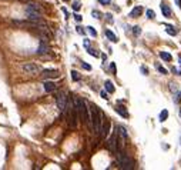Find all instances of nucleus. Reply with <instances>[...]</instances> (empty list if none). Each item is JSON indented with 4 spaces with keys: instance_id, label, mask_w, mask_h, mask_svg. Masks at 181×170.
<instances>
[{
    "instance_id": "a878e982",
    "label": "nucleus",
    "mask_w": 181,
    "mask_h": 170,
    "mask_svg": "<svg viewBox=\"0 0 181 170\" xmlns=\"http://www.w3.org/2000/svg\"><path fill=\"white\" fill-rule=\"evenodd\" d=\"M87 30H89V33H90V34L93 36V37H96V36H97V32L94 30V27H91V26H89V27H87Z\"/></svg>"
},
{
    "instance_id": "412c9836",
    "label": "nucleus",
    "mask_w": 181,
    "mask_h": 170,
    "mask_svg": "<svg viewBox=\"0 0 181 170\" xmlns=\"http://www.w3.org/2000/svg\"><path fill=\"white\" fill-rule=\"evenodd\" d=\"M167 119H168V112L164 109V110L160 113V121H165Z\"/></svg>"
},
{
    "instance_id": "a18cd8bd",
    "label": "nucleus",
    "mask_w": 181,
    "mask_h": 170,
    "mask_svg": "<svg viewBox=\"0 0 181 170\" xmlns=\"http://www.w3.org/2000/svg\"><path fill=\"white\" fill-rule=\"evenodd\" d=\"M23 1H27V0H23Z\"/></svg>"
},
{
    "instance_id": "c85d7f7f",
    "label": "nucleus",
    "mask_w": 181,
    "mask_h": 170,
    "mask_svg": "<svg viewBox=\"0 0 181 170\" xmlns=\"http://www.w3.org/2000/svg\"><path fill=\"white\" fill-rule=\"evenodd\" d=\"M170 90H171V92H177V90H178L177 84H176V83H170Z\"/></svg>"
},
{
    "instance_id": "2eb2a0df",
    "label": "nucleus",
    "mask_w": 181,
    "mask_h": 170,
    "mask_svg": "<svg viewBox=\"0 0 181 170\" xmlns=\"http://www.w3.org/2000/svg\"><path fill=\"white\" fill-rule=\"evenodd\" d=\"M48 51V46H47V43H46L44 40H42V43H40V47L37 50V53L39 54H46Z\"/></svg>"
},
{
    "instance_id": "1a4fd4ad",
    "label": "nucleus",
    "mask_w": 181,
    "mask_h": 170,
    "mask_svg": "<svg viewBox=\"0 0 181 170\" xmlns=\"http://www.w3.org/2000/svg\"><path fill=\"white\" fill-rule=\"evenodd\" d=\"M98 133H100L101 137H107L109 136V133H110V121L107 119L101 120V126H100V132Z\"/></svg>"
},
{
    "instance_id": "c9c22d12",
    "label": "nucleus",
    "mask_w": 181,
    "mask_h": 170,
    "mask_svg": "<svg viewBox=\"0 0 181 170\" xmlns=\"http://www.w3.org/2000/svg\"><path fill=\"white\" fill-rule=\"evenodd\" d=\"M106 17H107V20L110 22V23H113V17H111V14L109 13V14H106Z\"/></svg>"
},
{
    "instance_id": "79ce46f5",
    "label": "nucleus",
    "mask_w": 181,
    "mask_h": 170,
    "mask_svg": "<svg viewBox=\"0 0 181 170\" xmlns=\"http://www.w3.org/2000/svg\"><path fill=\"white\" fill-rule=\"evenodd\" d=\"M178 63H180V66H181V56H178Z\"/></svg>"
},
{
    "instance_id": "a19ab883",
    "label": "nucleus",
    "mask_w": 181,
    "mask_h": 170,
    "mask_svg": "<svg viewBox=\"0 0 181 170\" xmlns=\"http://www.w3.org/2000/svg\"><path fill=\"white\" fill-rule=\"evenodd\" d=\"M176 3H177V4L180 6V9H181V0H176Z\"/></svg>"
},
{
    "instance_id": "cd10ccee",
    "label": "nucleus",
    "mask_w": 181,
    "mask_h": 170,
    "mask_svg": "<svg viewBox=\"0 0 181 170\" xmlns=\"http://www.w3.org/2000/svg\"><path fill=\"white\" fill-rule=\"evenodd\" d=\"M80 7H81V4H80V1H74L73 3V10H80Z\"/></svg>"
},
{
    "instance_id": "37998d69",
    "label": "nucleus",
    "mask_w": 181,
    "mask_h": 170,
    "mask_svg": "<svg viewBox=\"0 0 181 170\" xmlns=\"http://www.w3.org/2000/svg\"><path fill=\"white\" fill-rule=\"evenodd\" d=\"M63 1H68V0H63Z\"/></svg>"
},
{
    "instance_id": "49530a36",
    "label": "nucleus",
    "mask_w": 181,
    "mask_h": 170,
    "mask_svg": "<svg viewBox=\"0 0 181 170\" xmlns=\"http://www.w3.org/2000/svg\"><path fill=\"white\" fill-rule=\"evenodd\" d=\"M180 114H181V112H180Z\"/></svg>"
},
{
    "instance_id": "c756f323",
    "label": "nucleus",
    "mask_w": 181,
    "mask_h": 170,
    "mask_svg": "<svg viewBox=\"0 0 181 170\" xmlns=\"http://www.w3.org/2000/svg\"><path fill=\"white\" fill-rule=\"evenodd\" d=\"M157 69H158V72L160 73H163V74H167V69H164V67H163V66H157Z\"/></svg>"
},
{
    "instance_id": "5701e85b",
    "label": "nucleus",
    "mask_w": 181,
    "mask_h": 170,
    "mask_svg": "<svg viewBox=\"0 0 181 170\" xmlns=\"http://www.w3.org/2000/svg\"><path fill=\"white\" fill-rule=\"evenodd\" d=\"M91 16H93L94 19H101V13H100L98 10H93V12H91Z\"/></svg>"
},
{
    "instance_id": "bb28decb",
    "label": "nucleus",
    "mask_w": 181,
    "mask_h": 170,
    "mask_svg": "<svg viewBox=\"0 0 181 170\" xmlns=\"http://www.w3.org/2000/svg\"><path fill=\"white\" fill-rule=\"evenodd\" d=\"M87 51L90 53L91 56H94V57H98V53H97V51H96L94 49H91V47H87Z\"/></svg>"
},
{
    "instance_id": "7ed1b4c3",
    "label": "nucleus",
    "mask_w": 181,
    "mask_h": 170,
    "mask_svg": "<svg viewBox=\"0 0 181 170\" xmlns=\"http://www.w3.org/2000/svg\"><path fill=\"white\" fill-rule=\"evenodd\" d=\"M26 17L31 22H39L42 19V10L37 3H29L26 7Z\"/></svg>"
},
{
    "instance_id": "72a5a7b5",
    "label": "nucleus",
    "mask_w": 181,
    "mask_h": 170,
    "mask_svg": "<svg viewBox=\"0 0 181 170\" xmlns=\"http://www.w3.org/2000/svg\"><path fill=\"white\" fill-rule=\"evenodd\" d=\"M100 95H101V97H103V99H106V100L109 99V97H107V92H106V90H103V92H101Z\"/></svg>"
},
{
    "instance_id": "7c9ffc66",
    "label": "nucleus",
    "mask_w": 181,
    "mask_h": 170,
    "mask_svg": "<svg viewBox=\"0 0 181 170\" xmlns=\"http://www.w3.org/2000/svg\"><path fill=\"white\" fill-rule=\"evenodd\" d=\"M81 66H83V69H86V70H91V66L87 64V63H84V62L81 63Z\"/></svg>"
},
{
    "instance_id": "c03bdc74",
    "label": "nucleus",
    "mask_w": 181,
    "mask_h": 170,
    "mask_svg": "<svg viewBox=\"0 0 181 170\" xmlns=\"http://www.w3.org/2000/svg\"><path fill=\"white\" fill-rule=\"evenodd\" d=\"M180 143H181V137H180Z\"/></svg>"
},
{
    "instance_id": "e433bc0d",
    "label": "nucleus",
    "mask_w": 181,
    "mask_h": 170,
    "mask_svg": "<svg viewBox=\"0 0 181 170\" xmlns=\"http://www.w3.org/2000/svg\"><path fill=\"white\" fill-rule=\"evenodd\" d=\"M77 33H80V34H84V30H83V27H77Z\"/></svg>"
},
{
    "instance_id": "2f4dec72",
    "label": "nucleus",
    "mask_w": 181,
    "mask_h": 170,
    "mask_svg": "<svg viewBox=\"0 0 181 170\" xmlns=\"http://www.w3.org/2000/svg\"><path fill=\"white\" fill-rule=\"evenodd\" d=\"M174 101H176V103H180L181 101V92L180 93H177V96H176V99H174Z\"/></svg>"
},
{
    "instance_id": "f03ea898",
    "label": "nucleus",
    "mask_w": 181,
    "mask_h": 170,
    "mask_svg": "<svg viewBox=\"0 0 181 170\" xmlns=\"http://www.w3.org/2000/svg\"><path fill=\"white\" fill-rule=\"evenodd\" d=\"M74 104L77 107V113L80 116V119L84 121L86 124H90V113H89V109H87V104L83 99H79L76 97L74 99Z\"/></svg>"
},
{
    "instance_id": "9d476101",
    "label": "nucleus",
    "mask_w": 181,
    "mask_h": 170,
    "mask_svg": "<svg viewBox=\"0 0 181 170\" xmlns=\"http://www.w3.org/2000/svg\"><path fill=\"white\" fill-rule=\"evenodd\" d=\"M109 149H110V151H113V153H115V151H118V142H117V133H113L111 134V137L109 139Z\"/></svg>"
},
{
    "instance_id": "4c0bfd02",
    "label": "nucleus",
    "mask_w": 181,
    "mask_h": 170,
    "mask_svg": "<svg viewBox=\"0 0 181 170\" xmlns=\"http://www.w3.org/2000/svg\"><path fill=\"white\" fill-rule=\"evenodd\" d=\"M84 47H86V49L90 47V42H89V40H84Z\"/></svg>"
},
{
    "instance_id": "20e7f679",
    "label": "nucleus",
    "mask_w": 181,
    "mask_h": 170,
    "mask_svg": "<svg viewBox=\"0 0 181 170\" xmlns=\"http://www.w3.org/2000/svg\"><path fill=\"white\" fill-rule=\"evenodd\" d=\"M117 153V163L120 169L123 170H133L134 169V162L124 153V151H115Z\"/></svg>"
},
{
    "instance_id": "393cba45",
    "label": "nucleus",
    "mask_w": 181,
    "mask_h": 170,
    "mask_svg": "<svg viewBox=\"0 0 181 170\" xmlns=\"http://www.w3.org/2000/svg\"><path fill=\"white\" fill-rule=\"evenodd\" d=\"M133 33H134V36H140V34H141V27H140V26H136V27L133 29Z\"/></svg>"
},
{
    "instance_id": "f8f14e48",
    "label": "nucleus",
    "mask_w": 181,
    "mask_h": 170,
    "mask_svg": "<svg viewBox=\"0 0 181 170\" xmlns=\"http://www.w3.org/2000/svg\"><path fill=\"white\" fill-rule=\"evenodd\" d=\"M141 12H143V7H141V6H136V7L131 10V13H130V17L136 19V17H138V16L141 14Z\"/></svg>"
},
{
    "instance_id": "aec40b11",
    "label": "nucleus",
    "mask_w": 181,
    "mask_h": 170,
    "mask_svg": "<svg viewBox=\"0 0 181 170\" xmlns=\"http://www.w3.org/2000/svg\"><path fill=\"white\" fill-rule=\"evenodd\" d=\"M160 57L163 59V60H165V62H171V54L170 53H167V51H160Z\"/></svg>"
},
{
    "instance_id": "a211bd4d",
    "label": "nucleus",
    "mask_w": 181,
    "mask_h": 170,
    "mask_svg": "<svg viewBox=\"0 0 181 170\" xmlns=\"http://www.w3.org/2000/svg\"><path fill=\"white\" fill-rule=\"evenodd\" d=\"M165 32H167L170 36H176V34H177L176 27H174V26H171V24H165Z\"/></svg>"
},
{
    "instance_id": "4468645a",
    "label": "nucleus",
    "mask_w": 181,
    "mask_h": 170,
    "mask_svg": "<svg viewBox=\"0 0 181 170\" xmlns=\"http://www.w3.org/2000/svg\"><path fill=\"white\" fill-rule=\"evenodd\" d=\"M115 112H117V113H118L120 116L126 117V119L128 117V112L126 110V107H124V106H117V107H115Z\"/></svg>"
},
{
    "instance_id": "4be33fe9",
    "label": "nucleus",
    "mask_w": 181,
    "mask_h": 170,
    "mask_svg": "<svg viewBox=\"0 0 181 170\" xmlns=\"http://www.w3.org/2000/svg\"><path fill=\"white\" fill-rule=\"evenodd\" d=\"M71 79L74 80V82H79L80 79H81V76H80V73L76 72V70H71Z\"/></svg>"
},
{
    "instance_id": "39448f33",
    "label": "nucleus",
    "mask_w": 181,
    "mask_h": 170,
    "mask_svg": "<svg viewBox=\"0 0 181 170\" xmlns=\"http://www.w3.org/2000/svg\"><path fill=\"white\" fill-rule=\"evenodd\" d=\"M68 109V126L70 127H77V107H76V104L74 103H71L70 101V104H67Z\"/></svg>"
},
{
    "instance_id": "f3484780",
    "label": "nucleus",
    "mask_w": 181,
    "mask_h": 170,
    "mask_svg": "<svg viewBox=\"0 0 181 170\" xmlns=\"http://www.w3.org/2000/svg\"><path fill=\"white\" fill-rule=\"evenodd\" d=\"M104 34H106V36H107V39H109V40H111L113 43H115V42H118L117 36L114 34V33L111 32V30H106V32H104Z\"/></svg>"
},
{
    "instance_id": "f257e3e1",
    "label": "nucleus",
    "mask_w": 181,
    "mask_h": 170,
    "mask_svg": "<svg viewBox=\"0 0 181 170\" xmlns=\"http://www.w3.org/2000/svg\"><path fill=\"white\" fill-rule=\"evenodd\" d=\"M103 112L96 106V104H90V126L94 130V133L100 132V126H101V120H103Z\"/></svg>"
},
{
    "instance_id": "423d86ee",
    "label": "nucleus",
    "mask_w": 181,
    "mask_h": 170,
    "mask_svg": "<svg viewBox=\"0 0 181 170\" xmlns=\"http://www.w3.org/2000/svg\"><path fill=\"white\" fill-rule=\"evenodd\" d=\"M115 133H117V142H118V147H123L126 145V142L128 140V133L127 130L123 127V126H117L115 129Z\"/></svg>"
},
{
    "instance_id": "6ab92c4d",
    "label": "nucleus",
    "mask_w": 181,
    "mask_h": 170,
    "mask_svg": "<svg viewBox=\"0 0 181 170\" xmlns=\"http://www.w3.org/2000/svg\"><path fill=\"white\" fill-rule=\"evenodd\" d=\"M104 87H106V92H109V93H114V84L110 82V80H107L106 83H104Z\"/></svg>"
},
{
    "instance_id": "b1692460",
    "label": "nucleus",
    "mask_w": 181,
    "mask_h": 170,
    "mask_svg": "<svg viewBox=\"0 0 181 170\" xmlns=\"http://www.w3.org/2000/svg\"><path fill=\"white\" fill-rule=\"evenodd\" d=\"M145 13H147V17H148V19H154V17H156V13H154L151 9H148Z\"/></svg>"
},
{
    "instance_id": "dca6fc26",
    "label": "nucleus",
    "mask_w": 181,
    "mask_h": 170,
    "mask_svg": "<svg viewBox=\"0 0 181 170\" xmlns=\"http://www.w3.org/2000/svg\"><path fill=\"white\" fill-rule=\"evenodd\" d=\"M43 86H44V90H46V92H48V93L56 90V84H54L53 82H44V84H43Z\"/></svg>"
},
{
    "instance_id": "ddd939ff",
    "label": "nucleus",
    "mask_w": 181,
    "mask_h": 170,
    "mask_svg": "<svg viewBox=\"0 0 181 170\" xmlns=\"http://www.w3.org/2000/svg\"><path fill=\"white\" fill-rule=\"evenodd\" d=\"M161 12H163L164 17H170V16H171V9H170L165 3H161Z\"/></svg>"
},
{
    "instance_id": "58836bf2",
    "label": "nucleus",
    "mask_w": 181,
    "mask_h": 170,
    "mask_svg": "<svg viewBox=\"0 0 181 170\" xmlns=\"http://www.w3.org/2000/svg\"><path fill=\"white\" fill-rule=\"evenodd\" d=\"M141 72L144 73V74H147V73H148V70H147V69H145V67L143 66V67H141Z\"/></svg>"
},
{
    "instance_id": "0eeeda50",
    "label": "nucleus",
    "mask_w": 181,
    "mask_h": 170,
    "mask_svg": "<svg viewBox=\"0 0 181 170\" xmlns=\"http://www.w3.org/2000/svg\"><path fill=\"white\" fill-rule=\"evenodd\" d=\"M22 70L26 74L33 76V74H37V73L40 72V67L36 63H24V64H22Z\"/></svg>"
},
{
    "instance_id": "6e6552de",
    "label": "nucleus",
    "mask_w": 181,
    "mask_h": 170,
    "mask_svg": "<svg viewBox=\"0 0 181 170\" xmlns=\"http://www.w3.org/2000/svg\"><path fill=\"white\" fill-rule=\"evenodd\" d=\"M56 103H57V107L60 109V112H66V109H67V97H66V93L60 92L56 96Z\"/></svg>"
},
{
    "instance_id": "ea45409f",
    "label": "nucleus",
    "mask_w": 181,
    "mask_h": 170,
    "mask_svg": "<svg viewBox=\"0 0 181 170\" xmlns=\"http://www.w3.org/2000/svg\"><path fill=\"white\" fill-rule=\"evenodd\" d=\"M111 70H113V72H115V66H114V63H111Z\"/></svg>"
},
{
    "instance_id": "9b49d317",
    "label": "nucleus",
    "mask_w": 181,
    "mask_h": 170,
    "mask_svg": "<svg viewBox=\"0 0 181 170\" xmlns=\"http://www.w3.org/2000/svg\"><path fill=\"white\" fill-rule=\"evenodd\" d=\"M60 76V72L59 70H48V69H44L42 70V77L43 79H56Z\"/></svg>"
},
{
    "instance_id": "473e14b6",
    "label": "nucleus",
    "mask_w": 181,
    "mask_h": 170,
    "mask_svg": "<svg viewBox=\"0 0 181 170\" xmlns=\"http://www.w3.org/2000/svg\"><path fill=\"white\" fill-rule=\"evenodd\" d=\"M74 19H76V22H81V20H83V17H81L80 14H77V13L74 14Z\"/></svg>"
},
{
    "instance_id": "f704fd0d",
    "label": "nucleus",
    "mask_w": 181,
    "mask_h": 170,
    "mask_svg": "<svg viewBox=\"0 0 181 170\" xmlns=\"http://www.w3.org/2000/svg\"><path fill=\"white\" fill-rule=\"evenodd\" d=\"M98 1H100L101 4H110V3H111V0H98Z\"/></svg>"
}]
</instances>
